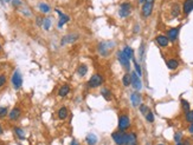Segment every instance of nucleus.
I'll use <instances>...</instances> for the list:
<instances>
[{
	"instance_id": "obj_1",
	"label": "nucleus",
	"mask_w": 193,
	"mask_h": 145,
	"mask_svg": "<svg viewBox=\"0 0 193 145\" xmlns=\"http://www.w3.org/2000/svg\"><path fill=\"white\" fill-rule=\"evenodd\" d=\"M114 47H115V43L114 41H102V43L99 44L97 50H99L100 55L106 58V57H108L109 54L111 53V51L114 50Z\"/></svg>"
},
{
	"instance_id": "obj_2",
	"label": "nucleus",
	"mask_w": 193,
	"mask_h": 145,
	"mask_svg": "<svg viewBox=\"0 0 193 145\" xmlns=\"http://www.w3.org/2000/svg\"><path fill=\"white\" fill-rule=\"evenodd\" d=\"M103 83H104V78H103V76L100 74V73H95V74H93L91 78L88 80L86 85H88L89 89H97V87H100Z\"/></svg>"
},
{
	"instance_id": "obj_3",
	"label": "nucleus",
	"mask_w": 193,
	"mask_h": 145,
	"mask_svg": "<svg viewBox=\"0 0 193 145\" xmlns=\"http://www.w3.org/2000/svg\"><path fill=\"white\" fill-rule=\"evenodd\" d=\"M131 123L129 116L127 115H121L119 117V123H117V128L120 131H126L131 128Z\"/></svg>"
},
{
	"instance_id": "obj_4",
	"label": "nucleus",
	"mask_w": 193,
	"mask_h": 145,
	"mask_svg": "<svg viewBox=\"0 0 193 145\" xmlns=\"http://www.w3.org/2000/svg\"><path fill=\"white\" fill-rule=\"evenodd\" d=\"M153 8H154V1H146L142 4V7H141V15L147 19L149 18L152 13H153Z\"/></svg>"
},
{
	"instance_id": "obj_5",
	"label": "nucleus",
	"mask_w": 193,
	"mask_h": 145,
	"mask_svg": "<svg viewBox=\"0 0 193 145\" xmlns=\"http://www.w3.org/2000/svg\"><path fill=\"white\" fill-rule=\"evenodd\" d=\"M133 12V6L131 2H122L119 7V15L120 18H127Z\"/></svg>"
},
{
	"instance_id": "obj_6",
	"label": "nucleus",
	"mask_w": 193,
	"mask_h": 145,
	"mask_svg": "<svg viewBox=\"0 0 193 145\" xmlns=\"http://www.w3.org/2000/svg\"><path fill=\"white\" fill-rule=\"evenodd\" d=\"M127 135H128V133H126L124 131L117 130V131H115V132H113L111 138H113V140L115 142L116 145H124L126 139H127Z\"/></svg>"
},
{
	"instance_id": "obj_7",
	"label": "nucleus",
	"mask_w": 193,
	"mask_h": 145,
	"mask_svg": "<svg viewBox=\"0 0 193 145\" xmlns=\"http://www.w3.org/2000/svg\"><path fill=\"white\" fill-rule=\"evenodd\" d=\"M11 82H12V86H13L14 90H19L22 87V85H23V76H22V73L18 70H16L13 72L12 78H11Z\"/></svg>"
},
{
	"instance_id": "obj_8",
	"label": "nucleus",
	"mask_w": 193,
	"mask_h": 145,
	"mask_svg": "<svg viewBox=\"0 0 193 145\" xmlns=\"http://www.w3.org/2000/svg\"><path fill=\"white\" fill-rule=\"evenodd\" d=\"M116 55H117V60L122 65V67H123L126 71H129V70H131V59L127 58L122 51H119Z\"/></svg>"
},
{
	"instance_id": "obj_9",
	"label": "nucleus",
	"mask_w": 193,
	"mask_h": 145,
	"mask_svg": "<svg viewBox=\"0 0 193 145\" xmlns=\"http://www.w3.org/2000/svg\"><path fill=\"white\" fill-rule=\"evenodd\" d=\"M131 86H133L136 91H140V90L142 89V80H141V77H140L135 71H131Z\"/></svg>"
},
{
	"instance_id": "obj_10",
	"label": "nucleus",
	"mask_w": 193,
	"mask_h": 145,
	"mask_svg": "<svg viewBox=\"0 0 193 145\" xmlns=\"http://www.w3.org/2000/svg\"><path fill=\"white\" fill-rule=\"evenodd\" d=\"M180 29H181V25H179L177 27H172L170 30L167 31V33H166V36H167V38L170 39L171 43H174V41H177L178 37H179V32H180Z\"/></svg>"
},
{
	"instance_id": "obj_11",
	"label": "nucleus",
	"mask_w": 193,
	"mask_h": 145,
	"mask_svg": "<svg viewBox=\"0 0 193 145\" xmlns=\"http://www.w3.org/2000/svg\"><path fill=\"white\" fill-rule=\"evenodd\" d=\"M78 38H79V36H78L77 33L66 34V36H64L62 38V40H61V45L64 46V45H66V44H72V43H75Z\"/></svg>"
},
{
	"instance_id": "obj_12",
	"label": "nucleus",
	"mask_w": 193,
	"mask_h": 145,
	"mask_svg": "<svg viewBox=\"0 0 193 145\" xmlns=\"http://www.w3.org/2000/svg\"><path fill=\"white\" fill-rule=\"evenodd\" d=\"M54 11H56V12L58 13V15H59V20H58L57 26H58V29H62L65 24L70 21V17L69 15H66V14H64L62 11H61V10H58V8H54Z\"/></svg>"
},
{
	"instance_id": "obj_13",
	"label": "nucleus",
	"mask_w": 193,
	"mask_h": 145,
	"mask_svg": "<svg viewBox=\"0 0 193 145\" xmlns=\"http://www.w3.org/2000/svg\"><path fill=\"white\" fill-rule=\"evenodd\" d=\"M131 105L134 107H139L141 104H142V96L140 94L139 92L136 91V92H133L131 94Z\"/></svg>"
},
{
	"instance_id": "obj_14",
	"label": "nucleus",
	"mask_w": 193,
	"mask_h": 145,
	"mask_svg": "<svg viewBox=\"0 0 193 145\" xmlns=\"http://www.w3.org/2000/svg\"><path fill=\"white\" fill-rule=\"evenodd\" d=\"M20 116H22V109L18 106L13 107V109L8 112V118H10V120H12V122L18 120V119L20 118Z\"/></svg>"
},
{
	"instance_id": "obj_15",
	"label": "nucleus",
	"mask_w": 193,
	"mask_h": 145,
	"mask_svg": "<svg viewBox=\"0 0 193 145\" xmlns=\"http://www.w3.org/2000/svg\"><path fill=\"white\" fill-rule=\"evenodd\" d=\"M155 43L160 47H167L168 44H170V39L167 38V36H165V34H158L155 37Z\"/></svg>"
},
{
	"instance_id": "obj_16",
	"label": "nucleus",
	"mask_w": 193,
	"mask_h": 145,
	"mask_svg": "<svg viewBox=\"0 0 193 145\" xmlns=\"http://www.w3.org/2000/svg\"><path fill=\"white\" fill-rule=\"evenodd\" d=\"M124 145H139V139L135 132H129L127 135V139H126V143Z\"/></svg>"
},
{
	"instance_id": "obj_17",
	"label": "nucleus",
	"mask_w": 193,
	"mask_h": 145,
	"mask_svg": "<svg viewBox=\"0 0 193 145\" xmlns=\"http://www.w3.org/2000/svg\"><path fill=\"white\" fill-rule=\"evenodd\" d=\"M183 13L185 15H188L193 11V0H185L183 4Z\"/></svg>"
},
{
	"instance_id": "obj_18",
	"label": "nucleus",
	"mask_w": 193,
	"mask_h": 145,
	"mask_svg": "<svg viewBox=\"0 0 193 145\" xmlns=\"http://www.w3.org/2000/svg\"><path fill=\"white\" fill-rule=\"evenodd\" d=\"M69 92H70V86L68 84H64L59 87L57 94H58V97H62L63 98V97H66V96L69 94Z\"/></svg>"
},
{
	"instance_id": "obj_19",
	"label": "nucleus",
	"mask_w": 193,
	"mask_h": 145,
	"mask_svg": "<svg viewBox=\"0 0 193 145\" xmlns=\"http://www.w3.org/2000/svg\"><path fill=\"white\" fill-rule=\"evenodd\" d=\"M101 96L107 100V101H110V100L113 99V93H111V91H110L109 89H107V87H102V89H101Z\"/></svg>"
},
{
	"instance_id": "obj_20",
	"label": "nucleus",
	"mask_w": 193,
	"mask_h": 145,
	"mask_svg": "<svg viewBox=\"0 0 193 145\" xmlns=\"http://www.w3.org/2000/svg\"><path fill=\"white\" fill-rule=\"evenodd\" d=\"M57 116H58V118H59L61 120H64V119H66L68 116H69V110L65 106H62L57 111Z\"/></svg>"
},
{
	"instance_id": "obj_21",
	"label": "nucleus",
	"mask_w": 193,
	"mask_h": 145,
	"mask_svg": "<svg viewBox=\"0 0 193 145\" xmlns=\"http://www.w3.org/2000/svg\"><path fill=\"white\" fill-rule=\"evenodd\" d=\"M99 142V139L96 137L95 133H88L85 137V143L88 145H96V143Z\"/></svg>"
},
{
	"instance_id": "obj_22",
	"label": "nucleus",
	"mask_w": 193,
	"mask_h": 145,
	"mask_svg": "<svg viewBox=\"0 0 193 145\" xmlns=\"http://www.w3.org/2000/svg\"><path fill=\"white\" fill-rule=\"evenodd\" d=\"M180 12H181V7L179 4H174L172 8H171V17L172 18H178L180 15Z\"/></svg>"
},
{
	"instance_id": "obj_23",
	"label": "nucleus",
	"mask_w": 193,
	"mask_h": 145,
	"mask_svg": "<svg viewBox=\"0 0 193 145\" xmlns=\"http://www.w3.org/2000/svg\"><path fill=\"white\" fill-rule=\"evenodd\" d=\"M166 65H167L168 70L174 71V70H177L179 67V61L177 59H168V60H166Z\"/></svg>"
},
{
	"instance_id": "obj_24",
	"label": "nucleus",
	"mask_w": 193,
	"mask_h": 145,
	"mask_svg": "<svg viewBox=\"0 0 193 145\" xmlns=\"http://www.w3.org/2000/svg\"><path fill=\"white\" fill-rule=\"evenodd\" d=\"M122 52L124 53V55L127 57V58H129V59H133L134 58V51H133V48H131V46L126 45L123 47V50H122Z\"/></svg>"
},
{
	"instance_id": "obj_25",
	"label": "nucleus",
	"mask_w": 193,
	"mask_h": 145,
	"mask_svg": "<svg viewBox=\"0 0 193 145\" xmlns=\"http://www.w3.org/2000/svg\"><path fill=\"white\" fill-rule=\"evenodd\" d=\"M122 84L126 87H129L131 85V72L124 73V76L122 77Z\"/></svg>"
},
{
	"instance_id": "obj_26",
	"label": "nucleus",
	"mask_w": 193,
	"mask_h": 145,
	"mask_svg": "<svg viewBox=\"0 0 193 145\" xmlns=\"http://www.w3.org/2000/svg\"><path fill=\"white\" fill-rule=\"evenodd\" d=\"M88 73V66L85 64H81L77 67V74L79 77H84Z\"/></svg>"
},
{
	"instance_id": "obj_27",
	"label": "nucleus",
	"mask_w": 193,
	"mask_h": 145,
	"mask_svg": "<svg viewBox=\"0 0 193 145\" xmlns=\"http://www.w3.org/2000/svg\"><path fill=\"white\" fill-rule=\"evenodd\" d=\"M145 55H146V45L145 43H141L139 47V59L140 60H145Z\"/></svg>"
},
{
	"instance_id": "obj_28",
	"label": "nucleus",
	"mask_w": 193,
	"mask_h": 145,
	"mask_svg": "<svg viewBox=\"0 0 193 145\" xmlns=\"http://www.w3.org/2000/svg\"><path fill=\"white\" fill-rule=\"evenodd\" d=\"M38 8L42 13H49V12L51 11V7H50L47 4H45V2H39Z\"/></svg>"
},
{
	"instance_id": "obj_29",
	"label": "nucleus",
	"mask_w": 193,
	"mask_h": 145,
	"mask_svg": "<svg viewBox=\"0 0 193 145\" xmlns=\"http://www.w3.org/2000/svg\"><path fill=\"white\" fill-rule=\"evenodd\" d=\"M13 131H14V135H16L19 139H25V131H24L22 128H14Z\"/></svg>"
},
{
	"instance_id": "obj_30",
	"label": "nucleus",
	"mask_w": 193,
	"mask_h": 145,
	"mask_svg": "<svg viewBox=\"0 0 193 145\" xmlns=\"http://www.w3.org/2000/svg\"><path fill=\"white\" fill-rule=\"evenodd\" d=\"M180 103H181V107H183V111L184 112H188L190 110H191V105H190V103L187 101L186 99H181L180 100Z\"/></svg>"
},
{
	"instance_id": "obj_31",
	"label": "nucleus",
	"mask_w": 193,
	"mask_h": 145,
	"mask_svg": "<svg viewBox=\"0 0 193 145\" xmlns=\"http://www.w3.org/2000/svg\"><path fill=\"white\" fill-rule=\"evenodd\" d=\"M131 60H133V65H134V67H135V72H136V73H138V74L141 77V76H142V69H141L140 64L136 60H135V58H133Z\"/></svg>"
},
{
	"instance_id": "obj_32",
	"label": "nucleus",
	"mask_w": 193,
	"mask_h": 145,
	"mask_svg": "<svg viewBox=\"0 0 193 145\" xmlns=\"http://www.w3.org/2000/svg\"><path fill=\"white\" fill-rule=\"evenodd\" d=\"M51 24H52V21H51V18H44V23H43V27H44V30L45 31H49L50 30V27H51Z\"/></svg>"
},
{
	"instance_id": "obj_33",
	"label": "nucleus",
	"mask_w": 193,
	"mask_h": 145,
	"mask_svg": "<svg viewBox=\"0 0 193 145\" xmlns=\"http://www.w3.org/2000/svg\"><path fill=\"white\" fill-rule=\"evenodd\" d=\"M139 110H140V112H141V115L146 116L151 109H149L148 105H146V104H141V105L139 106Z\"/></svg>"
},
{
	"instance_id": "obj_34",
	"label": "nucleus",
	"mask_w": 193,
	"mask_h": 145,
	"mask_svg": "<svg viewBox=\"0 0 193 145\" xmlns=\"http://www.w3.org/2000/svg\"><path fill=\"white\" fill-rule=\"evenodd\" d=\"M185 119L187 123H192L193 122V110H190L188 112L185 113Z\"/></svg>"
},
{
	"instance_id": "obj_35",
	"label": "nucleus",
	"mask_w": 193,
	"mask_h": 145,
	"mask_svg": "<svg viewBox=\"0 0 193 145\" xmlns=\"http://www.w3.org/2000/svg\"><path fill=\"white\" fill-rule=\"evenodd\" d=\"M8 116V109L6 106H0V118H5Z\"/></svg>"
},
{
	"instance_id": "obj_36",
	"label": "nucleus",
	"mask_w": 193,
	"mask_h": 145,
	"mask_svg": "<svg viewBox=\"0 0 193 145\" xmlns=\"http://www.w3.org/2000/svg\"><path fill=\"white\" fill-rule=\"evenodd\" d=\"M6 82H7V77L5 73H1L0 74V89L2 87V86H5L6 85Z\"/></svg>"
},
{
	"instance_id": "obj_37",
	"label": "nucleus",
	"mask_w": 193,
	"mask_h": 145,
	"mask_svg": "<svg viewBox=\"0 0 193 145\" xmlns=\"http://www.w3.org/2000/svg\"><path fill=\"white\" fill-rule=\"evenodd\" d=\"M145 117H146V120L148 123H153V122H154V113H153L151 110L148 111V113H147Z\"/></svg>"
},
{
	"instance_id": "obj_38",
	"label": "nucleus",
	"mask_w": 193,
	"mask_h": 145,
	"mask_svg": "<svg viewBox=\"0 0 193 145\" xmlns=\"http://www.w3.org/2000/svg\"><path fill=\"white\" fill-rule=\"evenodd\" d=\"M181 139H183V133L179 132V131L175 132V133H174V140H175V143H180Z\"/></svg>"
},
{
	"instance_id": "obj_39",
	"label": "nucleus",
	"mask_w": 193,
	"mask_h": 145,
	"mask_svg": "<svg viewBox=\"0 0 193 145\" xmlns=\"http://www.w3.org/2000/svg\"><path fill=\"white\" fill-rule=\"evenodd\" d=\"M11 2H12V6L16 8L22 6V0H11Z\"/></svg>"
},
{
	"instance_id": "obj_40",
	"label": "nucleus",
	"mask_w": 193,
	"mask_h": 145,
	"mask_svg": "<svg viewBox=\"0 0 193 145\" xmlns=\"http://www.w3.org/2000/svg\"><path fill=\"white\" fill-rule=\"evenodd\" d=\"M36 23H37V25H38V26H43V23H44V18H40V17H38V18H37V20H36Z\"/></svg>"
},
{
	"instance_id": "obj_41",
	"label": "nucleus",
	"mask_w": 193,
	"mask_h": 145,
	"mask_svg": "<svg viewBox=\"0 0 193 145\" xmlns=\"http://www.w3.org/2000/svg\"><path fill=\"white\" fill-rule=\"evenodd\" d=\"M138 32H140V25L136 24V25L134 26V33H138Z\"/></svg>"
},
{
	"instance_id": "obj_42",
	"label": "nucleus",
	"mask_w": 193,
	"mask_h": 145,
	"mask_svg": "<svg viewBox=\"0 0 193 145\" xmlns=\"http://www.w3.org/2000/svg\"><path fill=\"white\" fill-rule=\"evenodd\" d=\"M183 145H191V140L190 139H184V142H181Z\"/></svg>"
},
{
	"instance_id": "obj_43",
	"label": "nucleus",
	"mask_w": 193,
	"mask_h": 145,
	"mask_svg": "<svg viewBox=\"0 0 193 145\" xmlns=\"http://www.w3.org/2000/svg\"><path fill=\"white\" fill-rule=\"evenodd\" d=\"M188 131H190V133L193 135V122L190 124V126H188Z\"/></svg>"
},
{
	"instance_id": "obj_44",
	"label": "nucleus",
	"mask_w": 193,
	"mask_h": 145,
	"mask_svg": "<svg viewBox=\"0 0 193 145\" xmlns=\"http://www.w3.org/2000/svg\"><path fill=\"white\" fill-rule=\"evenodd\" d=\"M70 145H81V144L78 143L77 140H72V142H71V144H70Z\"/></svg>"
},
{
	"instance_id": "obj_45",
	"label": "nucleus",
	"mask_w": 193,
	"mask_h": 145,
	"mask_svg": "<svg viewBox=\"0 0 193 145\" xmlns=\"http://www.w3.org/2000/svg\"><path fill=\"white\" fill-rule=\"evenodd\" d=\"M1 2H11V0H0Z\"/></svg>"
},
{
	"instance_id": "obj_46",
	"label": "nucleus",
	"mask_w": 193,
	"mask_h": 145,
	"mask_svg": "<svg viewBox=\"0 0 193 145\" xmlns=\"http://www.w3.org/2000/svg\"><path fill=\"white\" fill-rule=\"evenodd\" d=\"M2 132H4V131H2V128H1V125H0V135H1Z\"/></svg>"
},
{
	"instance_id": "obj_47",
	"label": "nucleus",
	"mask_w": 193,
	"mask_h": 145,
	"mask_svg": "<svg viewBox=\"0 0 193 145\" xmlns=\"http://www.w3.org/2000/svg\"><path fill=\"white\" fill-rule=\"evenodd\" d=\"M175 145H183V143L180 142V143H177V144H175Z\"/></svg>"
},
{
	"instance_id": "obj_48",
	"label": "nucleus",
	"mask_w": 193,
	"mask_h": 145,
	"mask_svg": "<svg viewBox=\"0 0 193 145\" xmlns=\"http://www.w3.org/2000/svg\"><path fill=\"white\" fill-rule=\"evenodd\" d=\"M0 50H1V45H0Z\"/></svg>"
},
{
	"instance_id": "obj_49",
	"label": "nucleus",
	"mask_w": 193,
	"mask_h": 145,
	"mask_svg": "<svg viewBox=\"0 0 193 145\" xmlns=\"http://www.w3.org/2000/svg\"><path fill=\"white\" fill-rule=\"evenodd\" d=\"M158 145H163V144H158Z\"/></svg>"
}]
</instances>
